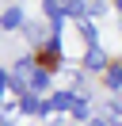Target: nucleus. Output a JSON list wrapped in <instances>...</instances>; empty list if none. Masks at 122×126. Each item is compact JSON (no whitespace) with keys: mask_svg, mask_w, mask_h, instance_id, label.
<instances>
[{"mask_svg":"<svg viewBox=\"0 0 122 126\" xmlns=\"http://www.w3.org/2000/svg\"><path fill=\"white\" fill-rule=\"evenodd\" d=\"M0 27H4V31H15V27H23V8H8L4 16H0Z\"/></svg>","mask_w":122,"mask_h":126,"instance_id":"obj_1","label":"nucleus"},{"mask_svg":"<svg viewBox=\"0 0 122 126\" xmlns=\"http://www.w3.org/2000/svg\"><path fill=\"white\" fill-rule=\"evenodd\" d=\"M84 65H88V69H103V65H107L103 50H99V46H88V54H84Z\"/></svg>","mask_w":122,"mask_h":126,"instance_id":"obj_2","label":"nucleus"},{"mask_svg":"<svg viewBox=\"0 0 122 126\" xmlns=\"http://www.w3.org/2000/svg\"><path fill=\"white\" fill-rule=\"evenodd\" d=\"M69 103H76V99H73V92H57L50 103H46V111H65Z\"/></svg>","mask_w":122,"mask_h":126,"instance_id":"obj_3","label":"nucleus"},{"mask_svg":"<svg viewBox=\"0 0 122 126\" xmlns=\"http://www.w3.org/2000/svg\"><path fill=\"white\" fill-rule=\"evenodd\" d=\"M19 111H27V115H42L46 107H42V103L34 99V95H23V99H19Z\"/></svg>","mask_w":122,"mask_h":126,"instance_id":"obj_4","label":"nucleus"},{"mask_svg":"<svg viewBox=\"0 0 122 126\" xmlns=\"http://www.w3.org/2000/svg\"><path fill=\"white\" fill-rule=\"evenodd\" d=\"M107 88H122V65L107 69Z\"/></svg>","mask_w":122,"mask_h":126,"instance_id":"obj_5","label":"nucleus"},{"mask_svg":"<svg viewBox=\"0 0 122 126\" xmlns=\"http://www.w3.org/2000/svg\"><path fill=\"white\" fill-rule=\"evenodd\" d=\"M46 84H50L46 73H34V77H30V88H34V92H46Z\"/></svg>","mask_w":122,"mask_h":126,"instance_id":"obj_6","label":"nucleus"},{"mask_svg":"<svg viewBox=\"0 0 122 126\" xmlns=\"http://www.w3.org/2000/svg\"><path fill=\"white\" fill-rule=\"evenodd\" d=\"M73 115H76V118H88V99H76V103H73Z\"/></svg>","mask_w":122,"mask_h":126,"instance_id":"obj_7","label":"nucleus"},{"mask_svg":"<svg viewBox=\"0 0 122 126\" xmlns=\"http://www.w3.org/2000/svg\"><path fill=\"white\" fill-rule=\"evenodd\" d=\"M111 107H114V111H111V122L122 126V103H111Z\"/></svg>","mask_w":122,"mask_h":126,"instance_id":"obj_8","label":"nucleus"},{"mask_svg":"<svg viewBox=\"0 0 122 126\" xmlns=\"http://www.w3.org/2000/svg\"><path fill=\"white\" fill-rule=\"evenodd\" d=\"M4 88H8V73H0V95H4Z\"/></svg>","mask_w":122,"mask_h":126,"instance_id":"obj_9","label":"nucleus"},{"mask_svg":"<svg viewBox=\"0 0 122 126\" xmlns=\"http://www.w3.org/2000/svg\"><path fill=\"white\" fill-rule=\"evenodd\" d=\"M92 126H107V122H99V118H95V122H92Z\"/></svg>","mask_w":122,"mask_h":126,"instance_id":"obj_10","label":"nucleus"}]
</instances>
